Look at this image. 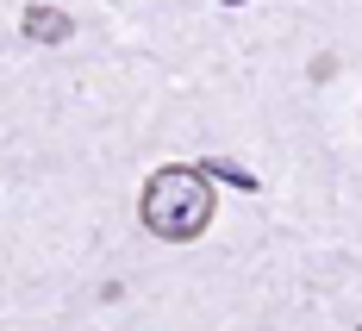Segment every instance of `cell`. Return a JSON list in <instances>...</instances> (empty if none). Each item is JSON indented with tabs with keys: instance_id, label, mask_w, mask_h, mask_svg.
Instances as JSON below:
<instances>
[{
	"instance_id": "obj_1",
	"label": "cell",
	"mask_w": 362,
	"mask_h": 331,
	"mask_svg": "<svg viewBox=\"0 0 362 331\" xmlns=\"http://www.w3.org/2000/svg\"><path fill=\"white\" fill-rule=\"evenodd\" d=\"M213 207H218L213 182H206L200 169H181V163L156 169L144 182V194H138V219H144L150 238H163V244H194V238L213 225Z\"/></svg>"
},
{
	"instance_id": "obj_2",
	"label": "cell",
	"mask_w": 362,
	"mask_h": 331,
	"mask_svg": "<svg viewBox=\"0 0 362 331\" xmlns=\"http://www.w3.org/2000/svg\"><path fill=\"white\" fill-rule=\"evenodd\" d=\"M25 37L32 44H69V32H75V19L69 13H57V6H25Z\"/></svg>"
},
{
	"instance_id": "obj_3",
	"label": "cell",
	"mask_w": 362,
	"mask_h": 331,
	"mask_svg": "<svg viewBox=\"0 0 362 331\" xmlns=\"http://www.w3.org/2000/svg\"><path fill=\"white\" fill-rule=\"evenodd\" d=\"M200 175H225L231 187H244V194H256V175H250V169H238V163H225V156H213V163H206Z\"/></svg>"
},
{
	"instance_id": "obj_4",
	"label": "cell",
	"mask_w": 362,
	"mask_h": 331,
	"mask_svg": "<svg viewBox=\"0 0 362 331\" xmlns=\"http://www.w3.org/2000/svg\"><path fill=\"white\" fill-rule=\"evenodd\" d=\"M225 6H244V0H225Z\"/></svg>"
}]
</instances>
